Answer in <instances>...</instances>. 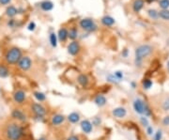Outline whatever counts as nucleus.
I'll list each match as a JSON object with an SVG mask.
<instances>
[{"mask_svg":"<svg viewBox=\"0 0 169 140\" xmlns=\"http://www.w3.org/2000/svg\"><path fill=\"white\" fill-rule=\"evenodd\" d=\"M153 53V47L149 44H142L136 47L134 51V63L136 67H142L143 60Z\"/></svg>","mask_w":169,"mask_h":140,"instance_id":"obj_1","label":"nucleus"},{"mask_svg":"<svg viewBox=\"0 0 169 140\" xmlns=\"http://www.w3.org/2000/svg\"><path fill=\"white\" fill-rule=\"evenodd\" d=\"M5 134L9 140H20L25 134V129L17 122H10L6 126Z\"/></svg>","mask_w":169,"mask_h":140,"instance_id":"obj_2","label":"nucleus"},{"mask_svg":"<svg viewBox=\"0 0 169 140\" xmlns=\"http://www.w3.org/2000/svg\"><path fill=\"white\" fill-rule=\"evenodd\" d=\"M23 56L22 50L17 46H12L9 48L5 54V60L9 65H16Z\"/></svg>","mask_w":169,"mask_h":140,"instance_id":"obj_3","label":"nucleus"},{"mask_svg":"<svg viewBox=\"0 0 169 140\" xmlns=\"http://www.w3.org/2000/svg\"><path fill=\"white\" fill-rule=\"evenodd\" d=\"M133 110L139 115L145 116L147 118L152 115V111L150 109V107L148 105V103L144 100L140 98H137L133 101Z\"/></svg>","mask_w":169,"mask_h":140,"instance_id":"obj_4","label":"nucleus"},{"mask_svg":"<svg viewBox=\"0 0 169 140\" xmlns=\"http://www.w3.org/2000/svg\"><path fill=\"white\" fill-rule=\"evenodd\" d=\"M79 26L88 33H93L96 30H98V25H96L94 20H92L90 18H84L80 20Z\"/></svg>","mask_w":169,"mask_h":140,"instance_id":"obj_5","label":"nucleus"},{"mask_svg":"<svg viewBox=\"0 0 169 140\" xmlns=\"http://www.w3.org/2000/svg\"><path fill=\"white\" fill-rule=\"evenodd\" d=\"M31 110L39 120H40L41 119H44V117L47 114L46 108L40 103H33L31 104Z\"/></svg>","mask_w":169,"mask_h":140,"instance_id":"obj_6","label":"nucleus"},{"mask_svg":"<svg viewBox=\"0 0 169 140\" xmlns=\"http://www.w3.org/2000/svg\"><path fill=\"white\" fill-rule=\"evenodd\" d=\"M18 68L23 72H27L32 67V60L28 56H23L17 63Z\"/></svg>","mask_w":169,"mask_h":140,"instance_id":"obj_7","label":"nucleus"},{"mask_svg":"<svg viewBox=\"0 0 169 140\" xmlns=\"http://www.w3.org/2000/svg\"><path fill=\"white\" fill-rule=\"evenodd\" d=\"M67 51H68V54L71 56H75L79 55V53L81 52L80 42L78 41H72L71 42L68 44Z\"/></svg>","mask_w":169,"mask_h":140,"instance_id":"obj_8","label":"nucleus"},{"mask_svg":"<svg viewBox=\"0 0 169 140\" xmlns=\"http://www.w3.org/2000/svg\"><path fill=\"white\" fill-rule=\"evenodd\" d=\"M25 99L26 93L22 89H18L13 93V101L18 104H23L25 102Z\"/></svg>","mask_w":169,"mask_h":140,"instance_id":"obj_9","label":"nucleus"},{"mask_svg":"<svg viewBox=\"0 0 169 140\" xmlns=\"http://www.w3.org/2000/svg\"><path fill=\"white\" fill-rule=\"evenodd\" d=\"M11 117L15 120L20 121V122H25L26 119H27V117H26L25 113L21 109H14L11 112Z\"/></svg>","mask_w":169,"mask_h":140,"instance_id":"obj_10","label":"nucleus"},{"mask_svg":"<svg viewBox=\"0 0 169 140\" xmlns=\"http://www.w3.org/2000/svg\"><path fill=\"white\" fill-rule=\"evenodd\" d=\"M80 127L83 133L89 134L93 131V125H92V122L88 119H83L80 122Z\"/></svg>","mask_w":169,"mask_h":140,"instance_id":"obj_11","label":"nucleus"},{"mask_svg":"<svg viewBox=\"0 0 169 140\" xmlns=\"http://www.w3.org/2000/svg\"><path fill=\"white\" fill-rule=\"evenodd\" d=\"M66 117L62 114H55L51 119V124L55 127L60 126L65 122Z\"/></svg>","mask_w":169,"mask_h":140,"instance_id":"obj_12","label":"nucleus"},{"mask_svg":"<svg viewBox=\"0 0 169 140\" xmlns=\"http://www.w3.org/2000/svg\"><path fill=\"white\" fill-rule=\"evenodd\" d=\"M112 115L117 119H123L127 116V109L125 107H116L112 110Z\"/></svg>","mask_w":169,"mask_h":140,"instance_id":"obj_13","label":"nucleus"},{"mask_svg":"<svg viewBox=\"0 0 169 140\" xmlns=\"http://www.w3.org/2000/svg\"><path fill=\"white\" fill-rule=\"evenodd\" d=\"M76 81L82 87V88H87L89 85V78L88 76L85 73H79L76 77Z\"/></svg>","mask_w":169,"mask_h":140,"instance_id":"obj_14","label":"nucleus"},{"mask_svg":"<svg viewBox=\"0 0 169 140\" xmlns=\"http://www.w3.org/2000/svg\"><path fill=\"white\" fill-rule=\"evenodd\" d=\"M57 39L60 42H65L69 39V29L62 26L57 32Z\"/></svg>","mask_w":169,"mask_h":140,"instance_id":"obj_15","label":"nucleus"},{"mask_svg":"<svg viewBox=\"0 0 169 140\" xmlns=\"http://www.w3.org/2000/svg\"><path fill=\"white\" fill-rule=\"evenodd\" d=\"M5 14H6V16H8L10 19L14 18L15 16H17V15L19 14V9L13 5L8 6L6 10H5Z\"/></svg>","mask_w":169,"mask_h":140,"instance_id":"obj_16","label":"nucleus"},{"mask_svg":"<svg viewBox=\"0 0 169 140\" xmlns=\"http://www.w3.org/2000/svg\"><path fill=\"white\" fill-rule=\"evenodd\" d=\"M145 6V0H134L133 2V10L135 13H139Z\"/></svg>","mask_w":169,"mask_h":140,"instance_id":"obj_17","label":"nucleus"},{"mask_svg":"<svg viewBox=\"0 0 169 140\" xmlns=\"http://www.w3.org/2000/svg\"><path fill=\"white\" fill-rule=\"evenodd\" d=\"M94 103H95V104H96L97 106H99V107H103V106H105L106 103H107V99H106V97H105L104 95H102V94H98V95H96L95 98H94Z\"/></svg>","mask_w":169,"mask_h":140,"instance_id":"obj_18","label":"nucleus"},{"mask_svg":"<svg viewBox=\"0 0 169 140\" xmlns=\"http://www.w3.org/2000/svg\"><path fill=\"white\" fill-rule=\"evenodd\" d=\"M40 7L43 11H51L54 9V3L49 0H44L40 3Z\"/></svg>","mask_w":169,"mask_h":140,"instance_id":"obj_19","label":"nucleus"},{"mask_svg":"<svg viewBox=\"0 0 169 140\" xmlns=\"http://www.w3.org/2000/svg\"><path fill=\"white\" fill-rule=\"evenodd\" d=\"M101 23H102L104 26H112V25H115L116 20H115L112 16H109V15H105V16H103V17L101 19Z\"/></svg>","mask_w":169,"mask_h":140,"instance_id":"obj_20","label":"nucleus"},{"mask_svg":"<svg viewBox=\"0 0 169 140\" xmlns=\"http://www.w3.org/2000/svg\"><path fill=\"white\" fill-rule=\"evenodd\" d=\"M67 119L69 120L70 123L71 124H76V123H78L81 119L80 118V115L79 113L77 112H71V114H69V116L67 117Z\"/></svg>","mask_w":169,"mask_h":140,"instance_id":"obj_21","label":"nucleus"},{"mask_svg":"<svg viewBox=\"0 0 169 140\" xmlns=\"http://www.w3.org/2000/svg\"><path fill=\"white\" fill-rule=\"evenodd\" d=\"M79 36V32L78 29L76 26H72L69 29V39L72 41H76V39Z\"/></svg>","mask_w":169,"mask_h":140,"instance_id":"obj_22","label":"nucleus"},{"mask_svg":"<svg viewBox=\"0 0 169 140\" xmlns=\"http://www.w3.org/2000/svg\"><path fill=\"white\" fill-rule=\"evenodd\" d=\"M10 70L5 64H0V77L1 78H7L10 76Z\"/></svg>","mask_w":169,"mask_h":140,"instance_id":"obj_23","label":"nucleus"},{"mask_svg":"<svg viewBox=\"0 0 169 140\" xmlns=\"http://www.w3.org/2000/svg\"><path fill=\"white\" fill-rule=\"evenodd\" d=\"M141 84H142V88L145 90H148V89H150L153 87V81L150 78H148V77H146V78H144L142 80Z\"/></svg>","mask_w":169,"mask_h":140,"instance_id":"obj_24","label":"nucleus"},{"mask_svg":"<svg viewBox=\"0 0 169 140\" xmlns=\"http://www.w3.org/2000/svg\"><path fill=\"white\" fill-rule=\"evenodd\" d=\"M49 41H50V43L52 45V47L56 48V46H57V41H58V39H57V35L55 32L50 33V35H49Z\"/></svg>","mask_w":169,"mask_h":140,"instance_id":"obj_25","label":"nucleus"},{"mask_svg":"<svg viewBox=\"0 0 169 140\" xmlns=\"http://www.w3.org/2000/svg\"><path fill=\"white\" fill-rule=\"evenodd\" d=\"M34 97L40 103H42L46 100V95L44 94L43 92H40V91H35L34 92Z\"/></svg>","mask_w":169,"mask_h":140,"instance_id":"obj_26","label":"nucleus"},{"mask_svg":"<svg viewBox=\"0 0 169 140\" xmlns=\"http://www.w3.org/2000/svg\"><path fill=\"white\" fill-rule=\"evenodd\" d=\"M148 15L149 16V18L156 20V19L159 18V11H157V10H154V9H149V10H148Z\"/></svg>","mask_w":169,"mask_h":140,"instance_id":"obj_27","label":"nucleus"},{"mask_svg":"<svg viewBox=\"0 0 169 140\" xmlns=\"http://www.w3.org/2000/svg\"><path fill=\"white\" fill-rule=\"evenodd\" d=\"M159 17L164 21H169V10H162L159 11Z\"/></svg>","mask_w":169,"mask_h":140,"instance_id":"obj_28","label":"nucleus"},{"mask_svg":"<svg viewBox=\"0 0 169 140\" xmlns=\"http://www.w3.org/2000/svg\"><path fill=\"white\" fill-rule=\"evenodd\" d=\"M7 25H8L9 27H10V28H14V27H18V26L20 25V24H19L18 20L14 19V18H10V19L8 20Z\"/></svg>","mask_w":169,"mask_h":140,"instance_id":"obj_29","label":"nucleus"},{"mask_svg":"<svg viewBox=\"0 0 169 140\" xmlns=\"http://www.w3.org/2000/svg\"><path fill=\"white\" fill-rule=\"evenodd\" d=\"M162 108H163V110L167 112L169 111V96L165 97L164 100L162 102Z\"/></svg>","mask_w":169,"mask_h":140,"instance_id":"obj_30","label":"nucleus"},{"mask_svg":"<svg viewBox=\"0 0 169 140\" xmlns=\"http://www.w3.org/2000/svg\"><path fill=\"white\" fill-rule=\"evenodd\" d=\"M159 6L162 10H168L169 8V0H160Z\"/></svg>","mask_w":169,"mask_h":140,"instance_id":"obj_31","label":"nucleus"},{"mask_svg":"<svg viewBox=\"0 0 169 140\" xmlns=\"http://www.w3.org/2000/svg\"><path fill=\"white\" fill-rule=\"evenodd\" d=\"M106 79H107V81L108 82H110V83H112V84H117V83H119V81L116 78V76L114 75V73L113 74H108L106 76Z\"/></svg>","mask_w":169,"mask_h":140,"instance_id":"obj_32","label":"nucleus"},{"mask_svg":"<svg viewBox=\"0 0 169 140\" xmlns=\"http://www.w3.org/2000/svg\"><path fill=\"white\" fill-rule=\"evenodd\" d=\"M162 139H163V131L159 129L154 133V134H153L152 140H162Z\"/></svg>","mask_w":169,"mask_h":140,"instance_id":"obj_33","label":"nucleus"},{"mask_svg":"<svg viewBox=\"0 0 169 140\" xmlns=\"http://www.w3.org/2000/svg\"><path fill=\"white\" fill-rule=\"evenodd\" d=\"M140 123H141V125L142 126H144V127H148V125H149V121H148V118L147 117H145V116H142V117H140Z\"/></svg>","mask_w":169,"mask_h":140,"instance_id":"obj_34","label":"nucleus"},{"mask_svg":"<svg viewBox=\"0 0 169 140\" xmlns=\"http://www.w3.org/2000/svg\"><path fill=\"white\" fill-rule=\"evenodd\" d=\"M114 75L116 76V78L120 82L122 79H123V77H124V74H123V72H121V71H117L115 72Z\"/></svg>","mask_w":169,"mask_h":140,"instance_id":"obj_35","label":"nucleus"},{"mask_svg":"<svg viewBox=\"0 0 169 140\" xmlns=\"http://www.w3.org/2000/svg\"><path fill=\"white\" fill-rule=\"evenodd\" d=\"M146 133H147V134L148 135H149V136H152L153 134H154V129H153V127L152 126H150V125H148L147 128H146Z\"/></svg>","mask_w":169,"mask_h":140,"instance_id":"obj_36","label":"nucleus"},{"mask_svg":"<svg viewBox=\"0 0 169 140\" xmlns=\"http://www.w3.org/2000/svg\"><path fill=\"white\" fill-rule=\"evenodd\" d=\"M102 123V120L99 117H95L92 120V125L93 126H100V124Z\"/></svg>","mask_w":169,"mask_h":140,"instance_id":"obj_37","label":"nucleus"},{"mask_svg":"<svg viewBox=\"0 0 169 140\" xmlns=\"http://www.w3.org/2000/svg\"><path fill=\"white\" fill-rule=\"evenodd\" d=\"M36 27H37V25H36L35 22H30V23L28 24V25H27V29H28L29 31H34V30L36 29Z\"/></svg>","mask_w":169,"mask_h":140,"instance_id":"obj_38","label":"nucleus"},{"mask_svg":"<svg viewBox=\"0 0 169 140\" xmlns=\"http://www.w3.org/2000/svg\"><path fill=\"white\" fill-rule=\"evenodd\" d=\"M162 123H163V126H169V115L163 117V119L162 120Z\"/></svg>","mask_w":169,"mask_h":140,"instance_id":"obj_39","label":"nucleus"},{"mask_svg":"<svg viewBox=\"0 0 169 140\" xmlns=\"http://www.w3.org/2000/svg\"><path fill=\"white\" fill-rule=\"evenodd\" d=\"M67 140H80V136L76 134H71L67 138Z\"/></svg>","mask_w":169,"mask_h":140,"instance_id":"obj_40","label":"nucleus"},{"mask_svg":"<svg viewBox=\"0 0 169 140\" xmlns=\"http://www.w3.org/2000/svg\"><path fill=\"white\" fill-rule=\"evenodd\" d=\"M11 0H0V5L1 6H7L9 4H10Z\"/></svg>","mask_w":169,"mask_h":140,"instance_id":"obj_41","label":"nucleus"},{"mask_svg":"<svg viewBox=\"0 0 169 140\" xmlns=\"http://www.w3.org/2000/svg\"><path fill=\"white\" fill-rule=\"evenodd\" d=\"M128 55H129V51L127 49H124V50H122V53H121V56H123L124 58L128 57Z\"/></svg>","mask_w":169,"mask_h":140,"instance_id":"obj_42","label":"nucleus"},{"mask_svg":"<svg viewBox=\"0 0 169 140\" xmlns=\"http://www.w3.org/2000/svg\"><path fill=\"white\" fill-rule=\"evenodd\" d=\"M130 85H131V87H132V88H135L137 87V85H136V83H135L134 81H133V82H131V83H130Z\"/></svg>","mask_w":169,"mask_h":140,"instance_id":"obj_43","label":"nucleus"},{"mask_svg":"<svg viewBox=\"0 0 169 140\" xmlns=\"http://www.w3.org/2000/svg\"><path fill=\"white\" fill-rule=\"evenodd\" d=\"M145 1L147 2V3H153V2H155V1H157V0H145Z\"/></svg>","mask_w":169,"mask_h":140,"instance_id":"obj_44","label":"nucleus"},{"mask_svg":"<svg viewBox=\"0 0 169 140\" xmlns=\"http://www.w3.org/2000/svg\"><path fill=\"white\" fill-rule=\"evenodd\" d=\"M38 140H47V138H45V137H43V136H42V137H40Z\"/></svg>","mask_w":169,"mask_h":140,"instance_id":"obj_45","label":"nucleus"},{"mask_svg":"<svg viewBox=\"0 0 169 140\" xmlns=\"http://www.w3.org/2000/svg\"><path fill=\"white\" fill-rule=\"evenodd\" d=\"M167 70L169 71V61H167Z\"/></svg>","mask_w":169,"mask_h":140,"instance_id":"obj_46","label":"nucleus"},{"mask_svg":"<svg viewBox=\"0 0 169 140\" xmlns=\"http://www.w3.org/2000/svg\"><path fill=\"white\" fill-rule=\"evenodd\" d=\"M0 21H1V17H0Z\"/></svg>","mask_w":169,"mask_h":140,"instance_id":"obj_47","label":"nucleus"}]
</instances>
